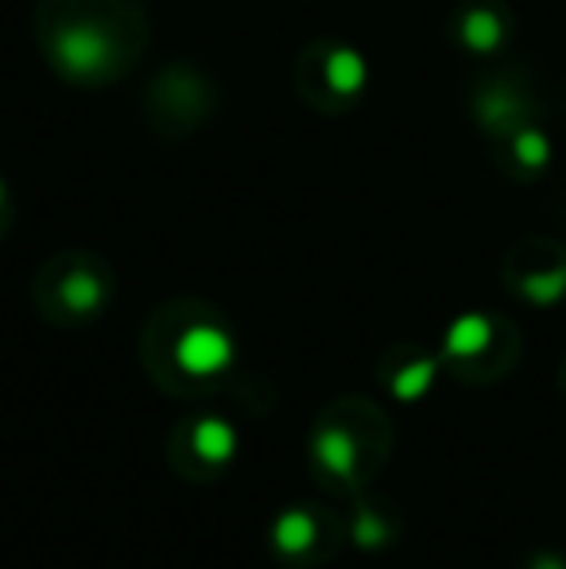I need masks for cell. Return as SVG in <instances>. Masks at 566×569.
I'll return each mask as SVG.
<instances>
[{
  "mask_svg": "<svg viewBox=\"0 0 566 569\" xmlns=\"http://www.w3.org/2000/svg\"><path fill=\"white\" fill-rule=\"evenodd\" d=\"M310 457L322 472L349 480L357 472V461H361V446L346 427H318L315 438H310Z\"/></svg>",
  "mask_w": 566,
  "mask_h": 569,
  "instance_id": "7",
  "label": "cell"
},
{
  "mask_svg": "<svg viewBox=\"0 0 566 569\" xmlns=\"http://www.w3.org/2000/svg\"><path fill=\"white\" fill-rule=\"evenodd\" d=\"M513 341V326L497 322L493 315H461L450 322L443 338V360L450 365H489L500 360V365H513L516 357V345L508 349Z\"/></svg>",
  "mask_w": 566,
  "mask_h": 569,
  "instance_id": "3",
  "label": "cell"
},
{
  "mask_svg": "<svg viewBox=\"0 0 566 569\" xmlns=\"http://www.w3.org/2000/svg\"><path fill=\"white\" fill-rule=\"evenodd\" d=\"M458 39L469 51H493V47H500V39H505V20H500L497 8L485 4V0L481 4H469L458 20Z\"/></svg>",
  "mask_w": 566,
  "mask_h": 569,
  "instance_id": "10",
  "label": "cell"
},
{
  "mask_svg": "<svg viewBox=\"0 0 566 569\" xmlns=\"http://www.w3.org/2000/svg\"><path fill=\"white\" fill-rule=\"evenodd\" d=\"M520 569H566V555H563V550H552V547L532 550V555L524 558Z\"/></svg>",
  "mask_w": 566,
  "mask_h": 569,
  "instance_id": "14",
  "label": "cell"
},
{
  "mask_svg": "<svg viewBox=\"0 0 566 569\" xmlns=\"http://www.w3.org/2000/svg\"><path fill=\"white\" fill-rule=\"evenodd\" d=\"M39 47L62 78L109 86L137 67L148 16L140 0H39Z\"/></svg>",
  "mask_w": 566,
  "mask_h": 569,
  "instance_id": "1",
  "label": "cell"
},
{
  "mask_svg": "<svg viewBox=\"0 0 566 569\" xmlns=\"http://www.w3.org/2000/svg\"><path fill=\"white\" fill-rule=\"evenodd\" d=\"M365 86H369V62L361 59V51L338 39H318L299 54L295 67V90L302 93V101L322 113H338L361 101Z\"/></svg>",
  "mask_w": 566,
  "mask_h": 569,
  "instance_id": "2",
  "label": "cell"
},
{
  "mask_svg": "<svg viewBox=\"0 0 566 569\" xmlns=\"http://www.w3.org/2000/svg\"><path fill=\"white\" fill-rule=\"evenodd\" d=\"M438 380V360L435 357H416L400 368V372L388 380V391H393L396 403H419V399L430 396Z\"/></svg>",
  "mask_w": 566,
  "mask_h": 569,
  "instance_id": "11",
  "label": "cell"
},
{
  "mask_svg": "<svg viewBox=\"0 0 566 569\" xmlns=\"http://www.w3.org/2000/svg\"><path fill=\"white\" fill-rule=\"evenodd\" d=\"M190 446H195V453L202 457L206 465L221 469V465H229L237 457V450H241V435H237V427L226 415H206V419H198L195 430H190Z\"/></svg>",
  "mask_w": 566,
  "mask_h": 569,
  "instance_id": "8",
  "label": "cell"
},
{
  "mask_svg": "<svg viewBox=\"0 0 566 569\" xmlns=\"http://www.w3.org/2000/svg\"><path fill=\"white\" fill-rule=\"evenodd\" d=\"M237 360V341L226 326L195 322L175 338V365L190 376V380H214Z\"/></svg>",
  "mask_w": 566,
  "mask_h": 569,
  "instance_id": "4",
  "label": "cell"
},
{
  "mask_svg": "<svg viewBox=\"0 0 566 569\" xmlns=\"http://www.w3.org/2000/svg\"><path fill=\"white\" fill-rule=\"evenodd\" d=\"M508 279H513V291L524 302H532V307H555V302L566 299V252L555 244H539L528 256L520 248Z\"/></svg>",
  "mask_w": 566,
  "mask_h": 569,
  "instance_id": "5",
  "label": "cell"
},
{
  "mask_svg": "<svg viewBox=\"0 0 566 569\" xmlns=\"http://www.w3.org/2000/svg\"><path fill=\"white\" fill-rule=\"evenodd\" d=\"M109 299V287H106V276H101L93 263H75V268L62 271L59 279V302L78 318H90L106 307Z\"/></svg>",
  "mask_w": 566,
  "mask_h": 569,
  "instance_id": "6",
  "label": "cell"
},
{
  "mask_svg": "<svg viewBox=\"0 0 566 569\" xmlns=\"http://www.w3.org/2000/svg\"><path fill=\"white\" fill-rule=\"evenodd\" d=\"M513 156L528 167H544L547 163V140L539 132H532V128H524V132H516V140H513Z\"/></svg>",
  "mask_w": 566,
  "mask_h": 569,
  "instance_id": "13",
  "label": "cell"
},
{
  "mask_svg": "<svg viewBox=\"0 0 566 569\" xmlns=\"http://www.w3.org/2000/svg\"><path fill=\"white\" fill-rule=\"evenodd\" d=\"M315 535H318V523L307 508H284L280 516L272 519L268 539H272V547L280 550V555H307V550L315 547Z\"/></svg>",
  "mask_w": 566,
  "mask_h": 569,
  "instance_id": "9",
  "label": "cell"
},
{
  "mask_svg": "<svg viewBox=\"0 0 566 569\" xmlns=\"http://www.w3.org/2000/svg\"><path fill=\"white\" fill-rule=\"evenodd\" d=\"M8 218V182L0 179V221Z\"/></svg>",
  "mask_w": 566,
  "mask_h": 569,
  "instance_id": "15",
  "label": "cell"
},
{
  "mask_svg": "<svg viewBox=\"0 0 566 569\" xmlns=\"http://www.w3.org/2000/svg\"><path fill=\"white\" fill-rule=\"evenodd\" d=\"M559 388H563V396H566V360H563V372H559Z\"/></svg>",
  "mask_w": 566,
  "mask_h": 569,
  "instance_id": "16",
  "label": "cell"
},
{
  "mask_svg": "<svg viewBox=\"0 0 566 569\" xmlns=\"http://www.w3.org/2000/svg\"><path fill=\"white\" fill-rule=\"evenodd\" d=\"M393 535H396V527L388 523L385 516H380L377 508H357V516H354V547L357 550H385L388 542H393Z\"/></svg>",
  "mask_w": 566,
  "mask_h": 569,
  "instance_id": "12",
  "label": "cell"
}]
</instances>
